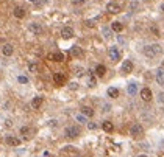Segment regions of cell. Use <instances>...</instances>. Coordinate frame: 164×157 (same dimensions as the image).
Masks as SVG:
<instances>
[{"label": "cell", "instance_id": "60d3db41", "mask_svg": "<svg viewBox=\"0 0 164 157\" xmlns=\"http://www.w3.org/2000/svg\"><path fill=\"white\" fill-rule=\"evenodd\" d=\"M161 10H163V12H164V3L161 5Z\"/></svg>", "mask_w": 164, "mask_h": 157}, {"label": "cell", "instance_id": "9c48e42d", "mask_svg": "<svg viewBox=\"0 0 164 157\" xmlns=\"http://www.w3.org/2000/svg\"><path fill=\"white\" fill-rule=\"evenodd\" d=\"M155 79H156V83H158L160 86H164V69H163V67H161V69H158V70H156Z\"/></svg>", "mask_w": 164, "mask_h": 157}, {"label": "cell", "instance_id": "5b68a950", "mask_svg": "<svg viewBox=\"0 0 164 157\" xmlns=\"http://www.w3.org/2000/svg\"><path fill=\"white\" fill-rule=\"evenodd\" d=\"M28 30H30V33H33L35 36H39L41 33H42V26H41L38 22H31V23L28 25Z\"/></svg>", "mask_w": 164, "mask_h": 157}, {"label": "cell", "instance_id": "cb8c5ba5", "mask_svg": "<svg viewBox=\"0 0 164 157\" xmlns=\"http://www.w3.org/2000/svg\"><path fill=\"white\" fill-rule=\"evenodd\" d=\"M138 8H139V2H136V0H133V2H130V5H128V10L131 11V12H136V11H138Z\"/></svg>", "mask_w": 164, "mask_h": 157}, {"label": "cell", "instance_id": "4dcf8cb0", "mask_svg": "<svg viewBox=\"0 0 164 157\" xmlns=\"http://www.w3.org/2000/svg\"><path fill=\"white\" fill-rule=\"evenodd\" d=\"M17 81H19L20 84H27V83H28V78H27V76H19Z\"/></svg>", "mask_w": 164, "mask_h": 157}, {"label": "cell", "instance_id": "ab89813d", "mask_svg": "<svg viewBox=\"0 0 164 157\" xmlns=\"http://www.w3.org/2000/svg\"><path fill=\"white\" fill-rule=\"evenodd\" d=\"M138 157H148V156H147V154H139Z\"/></svg>", "mask_w": 164, "mask_h": 157}, {"label": "cell", "instance_id": "4fadbf2b", "mask_svg": "<svg viewBox=\"0 0 164 157\" xmlns=\"http://www.w3.org/2000/svg\"><path fill=\"white\" fill-rule=\"evenodd\" d=\"M49 59L50 61H56V62H61V61H64V54L63 53H50L49 54Z\"/></svg>", "mask_w": 164, "mask_h": 157}, {"label": "cell", "instance_id": "836d02e7", "mask_svg": "<svg viewBox=\"0 0 164 157\" xmlns=\"http://www.w3.org/2000/svg\"><path fill=\"white\" fill-rule=\"evenodd\" d=\"M102 31H103V34H105V37H106V39H109V37H111V34H109V30H108V28H103Z\"/></svg>", "mask_w": 164, "mask_h": 157}, {"label": "cell", "instance_id": "f546056e", "mask_svg": "<svg viewBox=\"0 0 164 157\" xmlns=\"http://www.w3.org/2000/svg\"><path fill=\"white\" fill-rule=\"evenodd\" d=\"M28 70L33 72V73H36V72H38V64H36V62H30V64H28Z\"/></svg>", "mask_w": 164, "mask_h": 157}, {"label": "cell", "instance_id": "277c9868", "mask_svg": "<svg viewBox=\"0 0 164 157\" xmlns=\"http://www.w3.org/2000/svg\"><path fill=\"white\" fill-rule=\"evenodd\" d=\"M108 56L111 61H114V62H117V61L120 59V51L116 48V47H111V48L108 50Z\"/></svg>", "mask_w": 164, "mask_h": 157}, {"label": "cell", "instance_id": "d590c367", "mask_svg": "<svg viewBox=\"0 0 164 157\" xmlns=\"http://www.w3.org/2000/svg\"><path fill=\"white\" fill-rule=\"evenodd\" d=\"M30 3L36 5V6H39V5H41V0H30Z\"/></svg>", "mask_w": 164, "mask_h": 157}, {"label": "cell", "instance_id": "d6986e66", "mask_svg": "<svg viewBox=\"0 0 164 157\" xmlns=\"http://www.w3.org/2000/svg\"><path fill=\"white\" fill-rule=\"evenodd\" d=\"M102 128H103L105 132H113L114 131V126H113L111 121H103V123H102Z\"/></svg>", "mask_w": 164, "mask_h": 157}, {"label": "cell", "instance_id": "d4e9b609", "mask_svg": "<svg viewBox=\"0 0 164 157\" xmlns=\"http://www.w3.org/2000/svg\"><path fill=\"white\" fill-rule=\"evenodd\" d=\"M70 53L73 54V56H81V54H83V51H81V48L78 45H73L72 48H70Z\"/></svg>", "mask_w": 164, "mask_h": 157}, {"label": "cell", "instance_id": "603a6c76", "mask_svg": "<svg viewBox=\"0 0 164 157\" xmlns=\"http://www.w3.org/2000/svg\"><path fill=\"white\" fill-rule=\"evenodd\" d=\"M108 97L109 98H117L119 97V90L116 87H109L108 89Z\"/></svg>", "mask_w": 164, "mask_h": 157}, {"label": "cell", "instance_id": "e575fe53", "mask_svg": "<svg viewBox=\"0 0 164 157\" xmlns=\"http://www.w3.org/2000/svg\"><path fill=\"white\" fill-rule=\"evenodd\" d=\"M72 3H73V5H83L85 0H72Z\"/></svg>", "mask_w": 164, "mask_h": 157}, {"label": "cell", "instance_id": "6da1fadb", "mask_svg": "<svg viewBox=\"0 0 164 157\" xmlns=\"http://www.w3.org/2000/svg\"><path fill=\"white\" fill-rule=\"evenodd\" d=\"M161 53H163V47L160 44H150V45H145L144 47V54H145L147 58H150V59L160 56Z\"/></svg>", "mask_w": 164, "mask_h": 157}, {"label": "cell", "instance_id": "484cf974", "mask_svg": "<svg viewBox=\"0 0 164 157\" xmlns=\"http://www.w3.org/2000/svg\"><path fill=\"white\" fill-rule=\"evenodd\" d=\"M30 132H31V129H30L28 126H22V128H20V134H22L24 137H28Z\"/></svg>", "mask_w": 164, "mask_h": 157}, {"label": "cell", "instance_id": "74e56055", "mask_svg": "<svg viewBox=\"0 0 164 157\" xmlns=\"http://www.w3.org/2000/svg\"><path fill=\"white\" fill-rule=\"evenodd\" d=\"M86 25H88V26H94V20H88Z\"/></svg>", "mask_w": 164, "mask_h": 157}, {"label": "cell", "instance_id": "8d00e7d4", "mask_svg": "<svg viewBox=\"0 0 164 157\" xmlns=\"http://www.w3.org/2000/svg\"><path fill=\"white\" fill-rule=\"evenodd\" d=\"M158 97H160V98H158V101H160V103H164V93H160Z\"/></svg>", "mask_w": 164, "mask_h": 157}, {"label": "cell", "instance_id": "83f0119b", "mask_svg": "<svg viewBox=\"0 0 164 157\" xmlns=\"http://www.w3.org/2000/svg\"><path fill=\"white\" fill-rule=\"evenodd\" d=\"M88 86H89V87H95V86H97V79H95V76L91 75L89 79H88Z\"/></svg>", "mask_w": 164, "mask_h": 157}, {"label": "cell", "instance_id": "1f68e13d", "mask_svg": "<svg viewBox=\"0 0 164 157\" xmlns=\"http://www.w3.org/2000/svg\"><path fill=\"white\" fill-rule=\"evenodd\" d=\"M88 129H89V131H94V129H97V125H95V123H88Z\"/></svg>", "mask_w": 164, "mask_h": 157}, {"label": "cell", "instance_id": "9a60e30c", "mask_svg": "<svg viewBox=\"0 0 164 157\" xmlns=\"http://www.w3.org/2000/svg\"><path fill=\"white\" fill-rule=\"evenodd\" d=\"M105 73H106V67H105L103 64H99L97 67H95V75H97V76L103 78V76H105Z\"/></svg>", "mask_w": 164, "mask_h": 157}, {"label": "cell", "instance_id": "ac0fdd59", "mask_svg": "<svg viewBox=\"0 0 164 157\" xmlns=\"http://www.w3.org/2000/svg\"><path fill=\"white\" fill-rule=\"evenodd\" d=\"M41 104H42V97H35L31 100V107L33 109H39Z\"/></svg>", "mask_w": 164, "mask_h": 157}, {"label": "cell", "instance_id": "f35d334b", "mask_svg": "<svg viewBox=\"0 0 164 157\" xmlns=\"http://www.w3.org/2000/svg\"><path fill=\"white\" fill-rule=\"evenodd\" d=\"M49 125H50V126H56V120H50Z\"/></svg>", "mask_w": 164, "mask_h": 157}, {"label": "cell", "instance_id": "f1b7e54d", "mask_svg": "<svg viewBox=\"0 0 164 157\" xmlns=\"http://www.w3.org/2000/svg\"><path fill=\"white\" fill-rule=\"evenodd\" d=\"M73 73L77 75V76H83V75H85V69H83V67H75Z\"/></svg>", "mask_w": 164, "mask_h": 157}, {"label": "cell", "instance_id": "8fae6325", "mask_svg": "<svg viewBox=\"0 0 164 157\" xmlns=\"http://www.w3.org/2000/svg\"><path fill=\"white\" fill-rule=\"evenodd\" d=\"M106 10H108V12H111V14H116V12H119L120 11V6L117 5V3H108L106 5Z\"/></svg>", "mask_w": 164, "mask_h": 157}, {"label": "cell", "instance_id": "7c38bea8", "mask_svg": "<svg viewBox=\"0 0 164 157\" xmlns=\"http://www.w3.org/2000/svg\"><path fill=\"white\" fill-rule=\"evenodd\" d=\"M13 51H14V47H13L11 44H5V45L2 47V53L5 54V56H11Z\"/></svg>", "mask_w": 164, "mask_h": 157}, {"label": "cell", "instance_id": "8992f818", "mask_svg": "<svg viewBox=\"0 0 164 157\" xmlns=\"http://www.w3.org/2000/svg\"><path fill=\"white\" fill-rule=\"evenodd\" d=\"M141 98L144 100V101H150V100L153 98V93H152V90H150L148 87H144V89L141 90Z\"/></svg>", "mask_w": 164, "mask_h": 157}, {"label": "cell", "instance_id": "5bb4252c", "mask_svg": "<svg viewBox=\"0 0 164 157\" xmlns=\"http://www.w3.org/2000/svg\"><path fill=\"white\" fill-rule=\"evenodd\" d=\"M131 70H133V62L130 59H127L125 62L122 64V72H124V73H130Z\"/></svg>", "mask_w": 164, "mask_h": 157}, {"label": "cell", "instance_id": "2e32d148", "mask_svg": "<svg viewBox=\"0 0 164 157\" xmlns=\"http://www.w3.org/2000/svg\"><path fill=\"white\" fill-rule=\"evenodd\" d=\"M6 143H8L10 146H19L20 145V140L17 137H13V135H10V137H6Z\"/></svg>", "mask_w": 164, "mask_h": 157}, {"label": "cell", "instance_id": "44dd1931", "mask_svg": "<svg viewBox=\"0 0 164 157\" xmlns=\"http://www.w3.org/2000/svg\"><path fill=\"white\" fill-rule=\"evenodd\" d=\"M14 16L17 19H22L25 16V10L22 8V6H16V8H14Z\"/></svg>", "mask_w": 164, "mask_h": 157}, {"label": "cell", "instance_id": "4316f807", "mask_svg": "<svg viewBox=\"0 0 164 157\" xmlns=\"http://www.w3.org/2000/svg\"><path fill=\"white\" fill-rule=\"evenodd\" d=\"M77 121L81 123V125H85V123H88V117H86V115H83V114H78L77 115Z\"/></svg>", "mask_w": 164, "mask_h": 157}, {"label": "cell", "instance_id": "7402d4cb", "mask_svg": "<svg viewBox=\"0 0 164 157\" xmlns=\"http://www.w3.org/2000/svg\"><path fill=\"white\" fill-rule=\"evenodd\" d=\"M111 30L116 31V33H120L122 30H124V25H122L120 22H113L111 23Z\"/></svg>", "mask_w": 164, "mask_h": 157}, {"label": "cell", "instance_id": "ffe728a7", "mask_svg": "<svg viewBox=\"0 0 164 157\" xmlns=\"http://www.w3.org/2000/svg\"><path fill=\"white\" fill-rule=\"evenodd\" d=\"M81 114L86 115V117H92V115H94V109L89 107V106H83V107H81Z\"/></svg>", "mask_w": 164, "mask_h": 157}, {"label": "cell", "instance_id": "3957f363", "mask_svg": "<svg viewBox=\"0 0 164 157\" xmlns=\"http://www.w3.org/2000/svg\"><path fill=\"white\" fill-rule=\"evenodd\" d=\"M130 134H131V137H134V139H138V137H141L142 134H144V129H142V126L141 125H133L131 128H130Z\"/></svg>", "mask_w": 164, "mask_h": 157}, {"label": "cell", "instance_id": "52a82bcc", "mask_svg": "<svg viewBox=\"0 0 164 157\" xmlns=\"http://www.w3.org/2000/svg\"><path fill=\"white\" fill-rule=\"evenodd\" d=\"M61 36H63V39L73 37V28H72V26H64V28L61 30Z\"/></svg>", "mask_w": 164, "mask_h": 157}, {"label": "cell", "instance_id": "7a4b0ae2", "mask_svg": "<svg viewBox=\"0 0 164 157\" xmlns=\"http://www.w3.org/2000/svg\"><path fill=\"white\" fill-rule=\"evenodd\" d=\"M64 135H66V137H69V139H75V137H78V135H80V129L77 126H67L64 129Z\"/></svg>", "mask_w": 164, "mask_h": 157}, {"label": "cell", "instance_id": "e0dca14e", "mask_svg": "<svg viewBox=\"0 0 164 157\" xmlns=\"http://www.w3.org/2000/svg\"><path fill=\"white\" fill-rule=\"evenodd\" d=\"M127 92H128V95H131V97H133V95H136V93H138V84H136V83H130Z\"/></svg>", "mask_w": 164, "mask_h": 157}, {"label": "cell", "instance_id": "30bf717a", "mask_svg": "<svg viewBox=\"0 0 164 157\" xmlns=\"http://www.w3.org/2000/svg\"><path fill=\"white\" fill-rule=\"evenodd\" d=\"M53 81H55V84H56V86H63L66 83V76L63 73H55L53 75Z\"/></svg>", "mask_w": 164, "mask_h": 157}, {"label": "cell", "instance_id": "ba28073f", "mask_svg": "<svg viewBox=\"0 0 164 157\" xmlns=\"http://www.w3.org/2000/svg\"><path fill=\"white\" fill-rule=\"evenodd\" d=\"M61 153H63V154H67L69 157H77V156H78V151H77V149H75L73 146H66V148L61 149Z\"/></svg>", "mask_w": 164, "mask_h": 157}, {"label": "cell", "instance_id": "d6a6232c", "mask_svg": "<svg viewBox=\"0 0 164 157\" xmlns=\"http://www.w3.org/2000/svg\"><path fill=\"white\" fill-rule=\"evenodd\" d=\"M69 89H70V90H77L78 84H77V83H70V84H69Z\"/></svg>", "mask_w": 164, "mask_h": 157}]
</instances>
